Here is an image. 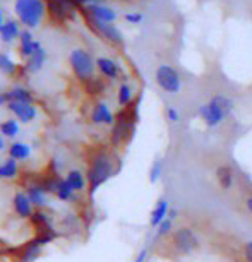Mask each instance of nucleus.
I'll list each match as a JSON object with an SVG mask.
<instances>
[{"label":"nucleus","mask_w":252,"mask_h":262,"mask_svg":"<svg viewBox=\"0 0 252 262\" xmlns=\"http://www.w3.org/2000/svg\"><path fill=\"white\" fill-rule=\"evenodd\" d=\"M115 158L105 147H95L88 152L86 161V180H88V194L93 197L101 185H105L108 180L118 171L115 166Z\"/></svg>","instance_id":"f257e3e1"},{"label":"nucleus","mask_w":252,"mask_h":262,"mask_svg":"<svg viewBox=\"0 0 252 262\" xmlns=\"http://www.w3.org/2000/svg\"><path fill=\"white\" fill-rule=\"evenodd\" d=\"M139 120V100L123 106L115 115V122L112 125L110 144L112 147H122L132 139L136 130V123Z\"/></svg>","instance_id":"f03ea898"},{"label":"nucleus","mask_w":252,"mask_h":262,"mask_svg":"<svg viewBox=\"0 0 252 262\" xmlns=\"http://www.w3.org/2000/svg\"><path fill=\"white\" fill-rule=\"evenodd\" d=\"M234 106L235 103L234 100H230L228 96H213L209 101L204 103V105L199 106L197 110V115L202 120V123L207 127V128H215L221 125L226 118L230 117V113L234 112Z\"/></svg>","instance_id":"7ed1b4c3"},{"label":"nucleus","mask_w":252,"mask_h":262,"mask_svg":"<svg viewBox=\"0 0 252 262\" xmlns=\"http://www.w3.org/2000/svg\"><path fill=\"white\" fill-rule=\"evenodd\" d=\"M14 12L19 19V23L24 24L26 29L38 28L47 14L45 0H16Z\"/></svg>","instance_id":"20e7f679"},{"label":"nucleus","mask_w":252,"mask_h":262,"mask_svg":"<svg viewBox=\"0 0 252 262\" xmlns=\"http://www.w3.org/2000/svg\"><path fill=\"white\" fill-rule=\"evenodd\" d=\"M165 240L166 247L172 249L175 255H191L192 252L199 249V238L189 226H180V228L174 230Z\"/></svg>","instance_id":"39448f33"},{"label":"nucleus","mask_w":252,"mask_h":262,"mask_svg":"<svg viewBox=\"0 0 252 262\" xmlns=\"http://www.w3.org/2000/svg\"><path fill=\"white\" fill-rule=\"evenodd\" d=\"M69 63H71L74 76H76L81 82L88 81V79H91L95 76L96 62L93 60V57L84 50V48H76V50H72L71 55H69Z\"/></svg>","instance_id":"423d86ee"},{"label":"nucleus","mask_w":252,"mask_h":262,"mask_svg":"<svg viewBox=\"0 0 252 262\" xmlns=\"http://www.w3.org/2000/svg\"><path fill=\"white\" fill-rule=\"evenodd\" d=\"M81 11L84 12V17H86V21L90 23V28L96 34H100L101 38H105L107 41L112 43L113 47H122L123 45V34L120 33V29L115 28L113 24H107V23L96 21V19L91 17V14L86 11V7H82Z\"/></svg>","instance_id":"0eeeda50"},{"label":"nucleus","mask_w":252,"mask_h":262,"mask_svg":"<svg viewBox=\"0 0 252 262\" xmlns=\"http://www.w3.org/2000/svg\"><path fill=\"white\" fill-rule=\"evenodd\" d=\"M155 79H156V84L165 93L175 95V93H179L182 88V79L179 76V72H177L172 66H166V63H163V66L156 69Z\"/></svg>","instance_id":"6e6552de"},{"label":"nucleus","mask_w":252,"mask_h":262,"mask_svg":"<svg viewBox=\"0 0 252 262\" xmlns=\"http://www.w3.org/2000/svg\"><path fill=\"white\" fill-rule=\"evenodd\" d=\"M47 12L55 23H66L72 21L76 17L77 7L72 6L69 0H45Z\"/></svg>","instance_id":"1a4fd4ad"},{"label":"nucleus","mask_w":252,"mask_h":262,"mask_svg":"<svg viewBox=\"0 0 252 262\" xmlns=\"http://www.w3.org/2000/svg\"><path fill=\"white\" fill-rule=\"evenodd\" d=\"M41 250H43V245L39 244L36 238H33L26 242L24 245L12 249L11 255H12V259L17 262H34L41 255Z\"/></svg>","instance_id":"9d476101"},{"label":"nucleus","mask_w":252,"mask_h":262,"mask_svg":"<svg viewBox=\"0 0 252 262\" xmlns=\"http://www.w3.org/2000/svg\"><path fill=\"white\" fill-rule=\"evenodd\" d=\"M91 122L95 123V125H110L112 127L113 122H115V115H113V112L110 110V106H108L107 103L98 101L91 110Z\"/></svg>","instance_id":"9b49d317"},{"label":"nucleus","mask_w":252,"mask_h":262,"mask_svg":"<svg viewBox=\"0 0 252 262\" xmlns=\"http://www.w3.org/2000/svg\"><path fill=\"white\" fill-rule=\"evenodd\" d=\"M39 48H43L41 43L36 41V39H33V34L29 29L21 31V34H19V55L28 60V58L36 50H39Z\"/></svg>","instance_id":"f8f14e48"},{"label":"nucleus","mask_w":252,"mask_h":262,"mask_svg":"<svg viewBox=\"0 0 252 262\" xmlns=\"http://www.w3.org/2000/svg\"><path fill=\"white\" fill-rule=\"evenodd\" d=\"M12 209L16 212V216H19L21 220H29L33 214V204L29 202L26 192H16L12 197Z\"/></svg>","instance_id":"ddd939ff"},{"label":"nucleus","mask_w":252,"mask_h":262,"mask_svg":"<svg viewBox=\"0 0 252 262\" xmlns=\"http://www.w3.org/2000/svg\"><path fill=\"white\" fill-rule=\"evenodd\" d=\"M7 108L16 115L23 123L33 122L38 115V110L34 108V105H26V103H16V101H9Z\"/></svg>","instance_id":"4468645a"},{"label":"nucleus","mask_w":252,"mask_h":262,"mask_svg":"<svg viewBox=\"0 0 252 262\" xmlns=\"http://www.w3.org/2000/svg\"><path fill=\"white\" fill-rule=\"evenodd\" d=\"M96 69L101 74V77L110 79V81H115V79L120 77V67H118V63L113 62L108 57L96 58Z\"/></svg>","instance_id":"2eb2a0df"},{"label":"nucleus","mask_w":252,"mask_h":262,"mask_svg":"<svg viewBox=\"0 0 252 262\" xmlns=\"http://www.w3.org/2000/svg\"><path fill=\"white\" fill-rule=\"evenodd\" d=\"M86 11L91 14V17H95L96 21L112 24L117 21V12L112 7H107L103 4H95V6H88Z\"/></svg>","instance_id":"dca6fc26"},{"label":"nucleus","mask_w":252,"mask_h":262,"mask_svg":"<svg viewBox=\"0 0 252 262\" xmlns=\"http://www.w3.org/2000/svg\"><path fill=\"white\" fill-rule=\"evenodd\" d=\"M215 177H216V182H218L220 189L225 192L230 190L235 184V171L232 170V166H228V165H221L216 168Z\"/></svg>","instance_id":"f3484780"},{"label":"nucleus","mask_w":252,"mask_h":262,"mask_svg":"<svg viewBox=\"0 0 252 262\" xmlns=\"http://www.w3.org/2000/svg\"><path fill=\"white\" fill-rule=\"evenodd\" d=\"M168 209H170V206H168V201L166 199H158L155 207H153L151 214H150V226L151 228H158V226L161 225V221L166 220V214H168Z\"/></svg>","instance_id":"a211bd4d"},{"label":"nucleus","mask_w":252,"mask_h":262,"mask_svg":"<svg viewBox=\"0 0 252 262\" xmlns=\"http://www.w3.org/2000/svg\"><path fill=\"white\" fill-rule=\"evenodd\" d=\"M7 103L9 101H16V103H26V105H33L34 98H33V93L28 90V88H23V86H16V88H11L7 93Z\"/></svg>","instance_id":"6ab92c4d"},{"label":"nucleus","mask_w":252,"mask_h":262,"mask_svg":"<svg viewBox=\"0 0 252 262\" xmlns=\"http://www.w3.org/2000/svg\"><path fill=\"white\" fill-rule=\"evenodd\" d=\"M66 182L71 185V189L76 192H84L88 189V180H86V175L81 171V170H71L67 171L66 175Z\"/></svg>","instance_id":"aec40b11"},{"label":"nucleus","mask_w":252,"mask_h":262,"mask_svg":"<svg viewBox=\"0 0 252 262\" xmlns=\"http://www.w3.org/2000/svg\"><path fill=\"white\" fill-rule=\"evenodd\" d=\"M21 34V29H19V23L17 21H6L4 26L0 28V39L4 43H14Z\"/></svg>","instance_id":"412c9836"},{"label":"nucleus","mask_w":252,"mask_h":262,"mask_svg":"<svg viewBox=\"0 0 252 262\" xmlns=\"http://www.w3.org/2000/svg\"><path fill=\"white\" fill-rule=\"evenodd\" d=\"M45 62H47V52L43 50V48H39V50H36L33 53L31 57L26 60V66H24L23 71L24 72H38V71H41L43 66H45Z\"/></svg>","instance_id":"4be33fe9"},{"label":"nucleus","mask_w":252,"mask_h":262,"mask_svg":"<svg viewBox=\"0 0 252 262\" xmlns=\"http://www.w3.org/2000/svg\"><path fill=\"white\" fill-rule=\"evenodd\" d=\"M26 195H28L29 202H31L33 206H36L38 209H43V207L47 206V194L41 189H38L36 185H28Z\"/></svg>","instance_id":"5701e85b"},{"label":"nucleus","mask_w":252,"mask_h":262,"mask_svg":"<svg viewBox=\"0 0 252 262\" xmlns=\"http://www.w3.org/2000/svg\"><path fill=\"white\" fill-rule=\"evenodd\" d=\"M82 86H84V91H86L90 96H100V95H103V93H105L107 84H105V81H103L101 77L93 76L91 79L84 81Z\"/></svg>","instance_id":"b1692460"},{"label":"nucleus","mask_w":252,"mask_h":262,"mask_svg":"<svg viewBox=\"0 0 252 262\" xmlns=\"http://www.w3.org/2000/svg\"><path fill=\"white\" fill-rule=\"evenodd\" d=\"M29 155H31V147L28 144H24V142H12V144L9 146V158H12V160H16V161L28 160Z\"/></svg>","instance_id":"393cba45"},{"label":"nucleus","mask_w":252,"mask_h":262,"mask_svg":"<svg viewBox=\"0 0 252 262\" xmlns=\"http://www.w3.org/2000/svg\"><path fill=\"white\" fill-rule=\"evenodd\" d=\"M19 173V168H17V161L9 158L0 165V180H11V179H16Z\"/></svg>","instance_id":"a878e982"},{"label":"nucleus","mask_w":252,"mask_h":262,"mask_svg":"<svg viewBox=\"0 0 252 262\" xmlns=\"http://www.w3.org/2000/svg\"><path fill=\"white\" fill-rule=\"evenodd\" d=\"M57 197L58 201H62V202H71L76 199V192H74L71 189V185L67 184L66 179H62L60 182H58V185H57V189H55V194H53Z\"/></svg>","instance_id":"bb28decb"},{"label":"nucleus","mask_w":252,"mask_h":262,"mask_svg":"<svg viewBox=\"0 0 252 262\" xmlns=\"http://www.w3.org/2000/svg\"><path fill=\"white\" fill-rule=\"evenodd\" d=\"M117 101H118V106H120V108L131 105V103L134 101V91H132V88L127 82L120 84V88H118Z\"/></svg>","instance_id":"cd10ccee"},{"label":"nucleus","mask_w":252,"mask_h":262,"mask_svg":"<svg viewBox=\"0 0 252 262\" xmlns=\"http://www.w3.org/2000/svg\"><path fill=\"white\" fill-rule=\"evenodd\" d=\"M0 71L7 76H16L17 72V63L12 60L7 53H0Z\"/></svg>","instance_id":"c85d7f7f"},{"label":"nucleus","mask_w":252,"mask_h":262,"mask_svg":"<svg viewBox=\"0 0 252 262\" xmlns=\"http://www.w3.org/2000/svg\"><path fill=\"white\" fill-rule=\"evenodd\" d=\"M0 134L6 137H16L19 134V123L14 118H9V120L0 123Z\"/></svg>","instance_id":"c756f323"},{"label":"nucleus","mask_w":252,"mask_h":262,"mask_svg":"<svg viewBox=\"0 0 252 262\" xmlns=\"http://www.w3.org/2000/svg\"><path fill=\"white\" fill-rule=\"evenodd\" d=\"M172 231H174V221L166 217V220L161 221V225L156 228V238H160V240L163 238V240H165V238L170 236Z\"/></svg>","instance_id":"7c9ffc66"},{"label":"nucleus","mask_w":252,"mask_h":262,"mask_svg":"<svg viewBox=\"0 0 252 262\" xmlns=\"http://www.w3.org/2000/svg\"><path fill=\"white\" fill-rule=\"evenodd\" d=\"M161 177V161H155L151 165V170H150V182L151 184H156Z\"/></svg>","instance_id":"2f4dec72"},{"label":"nucleus","mask_w":252,"mask_h":262,"mask_svg":"<svg viewBox=\"0 0 252 262\" xmlns=\"http://www.w3.org/2000/svg\"><path fill=\"white\" fill-rule=\"evenodd\" d=\"M165 115H166V120L170 123H179L180 122V113L175 106H166Z\"/></svg>","instance_id":"473e14b6"},{"label":"nucleus","mask_w":252,"mask_h":262,"mask_svg":"<svg viewBox=\"0 0 252 262\" xmlns=\"http://www.w3.org/2000/svg\"><path fill=\"white\" fill-rule=\"evenodd\" d=\"M242 255H244L245 262H252V240L244 244V247H242Z\"/></svg>","instance_id":"72a5a7b5"},{"label":"nucleus","mask_w":252,"mask_h":262,"mask_svg":"<svg viewBox=\"0 0 252 262\" xmlns=\"http://www.w3.org/2000/svg\"><path fill=\"white\" fill-rule=\"evenodd\" d=\"M125 21L129 24H139L142 21V14H139V12H127L125 14Z\"/></svg>","instance_id":"f704fd0d"},{"label":"nucleus","mask_w":252,"mask_h":262,"mask_svg":"<svg viewBox=\"0 0 252 262\" xmlns=\"http://www.w3.org/2000/svg\"><path fill=\"white\" fill-rule=\"evenodd\" d=\"M177 216H179V209H175V207H170V209H168V214H166L168 220L175 221V217H177Z\"/></svg>","instance_id":"c9c22d12"},{"label":"nucleus","mask_w":252,"mask_h":262,"mask_svg":"<svg viewBox=\"0 0 252 262\" xmlns=\"http://www.w3.org/2000/svg\"><path fill=\"white\" fill-rule=\"evenodd\" d=\"M244 204H245V209H247V211H249V214H252V195H249V197H245Z\"/></svg>","instance_id":"e433bc0d"},{"label":"nucleus","mask_w":252,"mask_h":262,"mask_svg":"<svg viewBox=\"0 0 252 262\" xmlns=\"http://www.w3.org/2000/svg\"><path fill=\"white\" fill-rule=\"evenodd\" d=\"M146 254H148L146 249H144V250H141V252H139V255H137V259H136L134 262H144V260H146Z\"/></svg>","instance_id":"4c0bfd02"},{"label":"nucleus","mask_w":252,"mask_h":262,"mask_svg":"<svg viewBox=\"0 0 252 262\" xmlns=\"http://www.w3.org/2000/svg\"><path fill=\"white\" fill-rule=\"evenodd\" d=\"M0 105H7V96L2 91H0Z\"/></svg>","instance_id":"58836bf2"},{"label":"nucleus","mask_w":252,"mask_h":262,"mask_svg":"<svg viewBox=\"0 0 252 262\" xmlns=\"http://www.w3.org/2000/svg\"><path fill=\"white\" fill-rule=\"evenodd\" d=\"M4 23H6V21H4V11L0 9V28L4 26Z\"/></svg>","instance_id":"ea45409f"},{"label":"nucleus","mask_w":252,"mask_h":262,"mask_svg":"<svg viewBox=\"0 0 252 262\" xmlns=\"http://www.w3.org/2000/svg\"><path fill=\"white\" fill-rule=\"evenodd\" d=\"M4 147H6V144H4V141L0 139V151H4Z\"/></svg>","instance_id":"a19ab883"},{"label":"nucleus","mask_w":252,"mask_h":262,"mask_svg":"<svg viewBox=\"0 0 252 262\" xmlns=\"http://www.w3.org/2000/svg\"><path fill=\"white\" fill-rule=\"evenodd\" d=\"M120 2H129V0H120Z\"/></svg>","instance_id":"79ce46f5"}]
</instances>
